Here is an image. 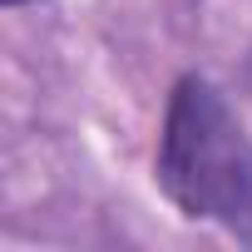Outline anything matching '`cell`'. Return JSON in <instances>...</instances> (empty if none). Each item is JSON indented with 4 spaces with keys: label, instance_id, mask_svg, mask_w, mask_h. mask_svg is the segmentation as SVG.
I'll use <instances>...</instances> for the list:
<instances>
[{
    "label": "cell",
    "instance_id": "6da1fadb",
    "mask_svg": "<svg viewBox=\"0 0 252 252\" xmlns=\"http://www.w3.org/2000/svg\"><path fill=\"white\" fill-rule=\"evenodd\" d=\"M158 183L188 218L252 232V139L203 74H183L168 94Z\"/></svg>",
    "mask_w": 252,
    "mask_h": 252
},
{
    "label": "cell",
    "instance_id": "7a4b0ae2",
    "mask_svg": "<svg viewBox=\"0 0 252 252\" xmlns=\"http://www.w3.org/2000/svg\"><path fill=\"white\" fill-rule=\"evenodd\" d=\"M5 5H10V10H15V5H30V0H5Z\"/></svg>",
    "mask_w": 252,
    "mask_h": 252
}]
</instances>
